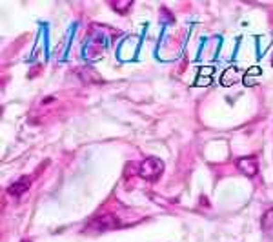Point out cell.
Wrapping results in <instances>:
<instances>
[{"label": "cell", "mask_w": 273, "mask_h": 242, "mask_svg": "<svg viewBox=\"0 0 273 242\" xmlns=\"http://www.w3.org/2000/svg\"><path fill=\"white\" fill-rule=\"evenodd\" d=\"M237 79H239V75H237V69L230 67V69H228L226 73L220 77V84H222V86H232V84L237 82Z\"/></svg>", "instance_id": "obj_6"}, {"label": "cell", "mask_w": 273, "mask_h": 242, "mask_svg": "<svg viewBox=\"0 0 273 242\" xmlns=\"http://www.w3.org/2000/svg\"><path fill=\"white\" fill-rule=\"evenodd\" d=\"M119 226H120V221L117 219V215H113V213H104V215H99V217L93 219V222L89 224V230L102 233V231L115 230Z\"/></svg>", "instance_id": "obj_2"}, {"label": "cell", "mask_w": 273, "mask_h": 242, "mask_svg": "<svg viewBox=\"0 0 273 242\" xmlns=\"http://www.w3.org/2000/svg\"><path fill=\"white\" fill-rule=\"evenodd\" d=\"M249 75H253V77L261 75V69H259V67H252V69L248 71V77H249Z\"/></svg>", "instance_id": "obj_10"}, {"label": "cell", "mask_w": 273, "mask_h": 242, "mask_svg": "<svg viewBox=\"0 0 273 242\" xmlns=\"http://www.w3.org/2000/svg\"><path fill=\"white\" fill-rule=\"evenodd\" d=\"M29 188H31V180H29V177H22V179H18L17 182H13L11 186H9L8 193L13 197H20V195H24Z\"/></svg>", "instance_id": "obj_4"}, {"label": "cell", "mask_w": 273, "mask_h": 242, "mask_svg": "<svg viewBox=\"0 0 273 242\" xmlns=\"http://www.w3.org/2000/svg\"><path fill=\"white\" fill-rule=\"evenodd\" d=\"M261 228H262V231H264L266 237L273 238V208H269L268 211L262 215Z\"/></svg>", "instance_id": "obj_5"}, {"label": "cell", "mask_w": 273, "mask_h": 242, "mask_svg": "<svg viewBox=\"0 0 273 242\" xmlns=\"http://www.w3.org/2000/svg\"><path fill=\"white\" fill-rule=\"evenodd\" d=\"M237 167L246 177H255L257 172H259V162H257L255 157H242V159L237 160Z\"/></svg>", "instance_id": "obj_3"}, {"label": "cell", "mask_w": 273, "mask_h": 242, "mask_svg": "<svg viewBox=\"0 0 273 242\" xmlns=\"http://www.w3.org/2000/svg\"><path fill=\"white\" fill-rule=\"evenodd\" d=\"M26 242H29V240H26Z\"/></svg>", "instance_id": "obj_11"}, {"label": "cell", "mask_w": 273, "mask_h": 242, "mask_svg": "<svg viewBox=\"0 0 273 242\" xmlns=\"http://www.w3.org/2000/svg\"><path fill=\"white\" fill-rule=\"evenodd\" d=\"M111 6H113V9H115V11L126 13V11H128V9L133 6V2H131V0H128V2H113Z\"/></svg>", "instance_id": "obj_7"}, {"label": "cell", "mask_w": 273, "mask_h": 242, "mask_svg": "<svg viewBox=\"0 0 273 242\" xmlns=\"http://www.w3.org/2000/svg\"><path fill=\"white\" fill-rule=\"evenodd\" d=\"M211 84V77H204V75H200L199 79L195 80V86H210Z\"/></svg>", "instance_id": "obj_8"}, {"label": "cell", "mask_w": 273, "mask_h": 242, "mask_svg": "<svg viewBox=\"0 0 273 242\" xmlns=\"http://www.w3.org/2000/svg\"><path fill=\"white\" fill-rule=\"evenodd\" d=\"M162 173H164V162L157 157H148L139 166V175L149 182H157L162 177Z\"/></svg>", "instance_id": "obj_1"}, {"label": "cell", "mask_w": 273, "mask_h": 242, "mask_svg": "<svg viewBox=\"0 0 273 242\" xmlns=\"http://www.w3.org/2000/svg\"><path fill=\"white\" fill-rule=\"evenodd\" d=\"M200 75L211 77V75H213V67H202V69H200Z\"/></svg>", "instance_id": "obj_9"}]
</instances>
